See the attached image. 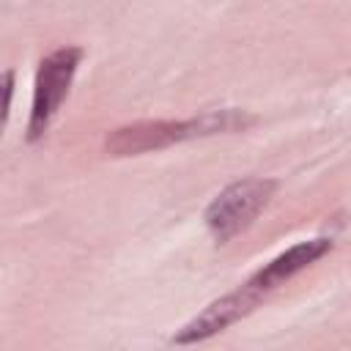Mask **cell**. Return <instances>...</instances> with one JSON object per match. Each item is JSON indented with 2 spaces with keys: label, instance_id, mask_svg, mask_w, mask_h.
<instances>
[{
  "label": "cell",
  "instance_id": "1",
  "mask_svg": "<svg viewBox=\"0 0 351 351\" xmlns=\"http://www.w3.org/2000/svg\"><path fill=\"white\" fill-rule=\"evenodd\" d=\"M250 121L252 118H247L244 112H236V110H214V112H203L200 118H192V121H140V123L115 129L104 145L115 156H129V154L167 148L173 143L189 140V137L236 132V129H244Z\"/></svg>",
  "mask_w": 351,
  "mask_h": 351
},
{
  "label": "cell",
  "instance_id": "2",
  "mask_svg": "<svg viewBox=\"0 0 351 351\" xmlns=\"http://www.w3.org/2000/svg\"><path fill=\"white\" fill-rule=\"evenodd\" d=\"M277 184L271 178H244L222 189L206 208V225L217 241H230L236 233L250 228L263 211Z\"/></svg>",
  "mask_w": 351,
  "mask_h": 351
},
{
  "label": "cell",
  "instance_id": "3",
  "mask_svg": "<svg viewBox=\"0 0 351 351\" xmlns=\"http://www.w3.org/2000/svg\"><path fill=\"white\" fill-rule=\"evenodd\" d=\"M80 58H82L80 47H60L38 63L30 123H27V140H38L49 129L52 118L58 115V110L69 93V85H71V77L77 71Z\"/></svg>",
  "mask_w": 351,
  "mask_h": 351
},
{
  "label": "cell",
  "instance_id": "4",
  "mask_svg": "<svg viewBox=\"0 0 351 351\" xmlns=\"http://www.w3.org/2000/svg\"><path fill=\"white\" fill-rule=\"evenodd\" d=\"M258 299H261V291H255L252 285H244V288H239V291H233V293H228V296L211 302L200 315H195V318L173 337V343L186 346V343H197V340H206V337H211V335L228 329V326L236 324L241 315H247V313L258 304Z\"/></svg>",
  "mask_w": 351,
  "mask_h": 351
},
{
  "label": "cell",
  "instance_id": "5",
  "mask_svg": "<svg viewBox=\"0 0 351 351\" xmlns=\"http://www.w3.org/2000/svg\"><path fill=\"white\" fill-rule=\"evenodd\" d=\"M332 247V241L329 239H313V241H302V244H296V247H291L288 252H282V255H277L266 269H261L247 285H252L255 291H269V288H274V285H280V282H285L288 277H293L296 271H302V269H307L313 261H318L326 250Z\"/></svg>",
  "mask_w": 351,
  "mask_h": 351
},
{
  "label": "cell",
  "instance_id": "6",
  "mask_svg": "<svg viewBox=\"0 0 351 351\" xmlns=\"http://www.w3.org/2000/svg\"><path fill=\"white\" fill-rule=\"evenodd\" d=\"M11 93H14V71H3V74H0V132H3L5 118H8Z\"/></svg>",
  "mask_w": 351,
  "mask_h": 351
}]
</instances>
